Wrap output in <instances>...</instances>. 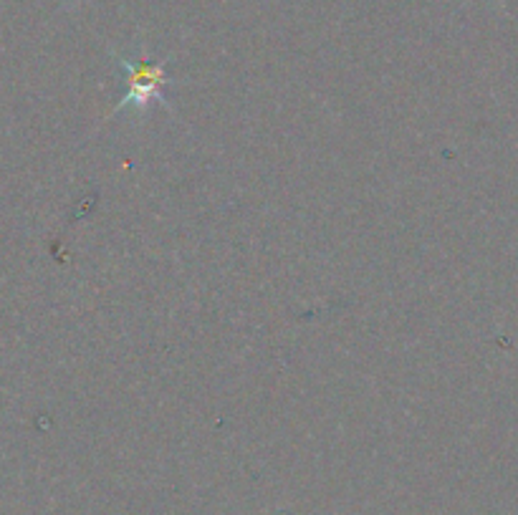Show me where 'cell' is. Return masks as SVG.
I'll use <instances>...</instances> for the list:
<instances>
[{
	"label": "cell",
	"mask_w": 518,
	"mask_h": 515,
	"mask_svg": "<svg viewBox=\"0 0 518 515\" xmlns=\"http://www.w3.org/2000/svg\"><path fill=\"white\" fill-rule=\"evenodd\" d=\"M117 64L127 71V94L119 99L112 114H117L124 107L147 109L152 101H165L162 99V86L170 84V76L165 74L167 59L150 61L145 56H139V59L117 56Z\"/></svg>",
	"instance_id": "1"
}]
</instances>
